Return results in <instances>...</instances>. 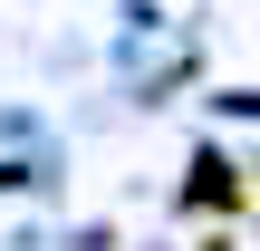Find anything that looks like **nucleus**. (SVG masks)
Masks as SVG:
<instances>
[{"label":"nucleus","mask_w":260,"mask_h":251,"mask_svg":"<svg viewBox=\"0 0 260 251\" xmlns=\"http://www.w3.org/2000/svg\"><path fill=\"white\" fill-rule=\"evenodd\" d=\"M203 251H232V242H203Z\"/></svg>","instance_id":"2"},{"label":"nucleus","mask_w":260,"mask_h":251,"mask_svg":"<svg viewBox=\"0 0 260 251\" xmlns=\"http://www.w3.org/2000/svg\"><path fill=\"white\" fill-rule=\"evenodd\" d=\"M183 203H193V213H251V184H241L232 155H203V164L183 174Z\"/></svg>","instance_id":"1"}]
</instances>
